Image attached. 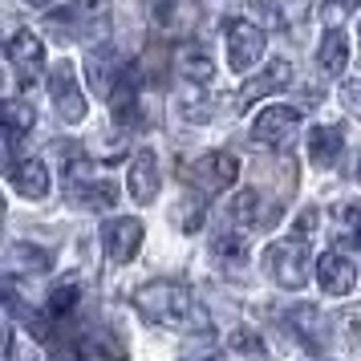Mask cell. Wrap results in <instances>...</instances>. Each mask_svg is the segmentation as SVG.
Wrapping results in <instances>:
<instances>
[{"label": "cell", "mask_w": 361, "mask_h": 361, "mask_svg": "<svg viewBox=\"0 0 361 361\" xmlns=\"http://www.w3.org/2000/svg\"><path fill=\"white\" fill-rule=\"evenodd\" d=\"M134 309L142 312L150 325H163V329H191L199 321L195 296L183 284H175V280H154L147 288H138L134 293Z\"/></svg>", "instance_id": "cell-1"}, {"label": "cell", "mask_w": 361, "mask_h": 361, "mask_svg": "<svg viewBox=\"0 0 361 361\" xmlns=\"http://www.w3.org/2000/svg\"><path fill=\"white\" fill-rule=\"evenodd\" d=\"M309 264H312V252H309V235L305 231H293L288 240H276L264 252V268L272 272V280L280 288H300L309 280Z\"/></svg>", "instance_id": "cell-2"}, {"label": "cell", "mask_w": 361, "mask_h": 361, "mask_svg": "<svg viewBox=\"0 0 361 361\" xmlns=\"http://www.w3.org/2000/svg\"><path fill=\"white\" fill-rule=\"evenodd\" d=\"M183 179L195 183L203 195L228 191L231 183L240 179V159H235V154H228V150H212V154L195 159V166H187V171H183Z\"/></svg>", "instance_id": "cell-3"}, {"label": "cell", "mask_w": 361, "mask_h": 361, "mask_svg": "<svg viewBox=\"0 0 361 361\" xmlns=\"http://www.w3.org/2000/svg\"><path fill=\"white\" fill-rule=\"evenodd\" d=\"M296 126H300V110H296V106H268V110H260L256 122H252V142L280 150V147L293 142Z\"/></svg>", "instance_id": "cell-4"}, {"label": "cell", "mask_w": 361, "mask_h": 361, "mask_svg": "<svg viewBox=\"0 0 361 361\" xmlns=\"http://www.w3.org/2000/svg\"><path fill=\"white\" fill-rule=\"evenodd\" d=\"M264 57V29L252 20H228V61L231 69H256Z\"/></svg>", "instance_id": "cell-5"}, {"label": "cell", "mask_w": 361, "mask_h": 361, "mask_svg": "<svg viewBox=\"0 0 361 361\" xmlns=\"http://www.w3.org/2000/svg\"><path fill=\"white\" fill-rule=\"evenodd\" d=\"M49 94H53V106L66 122H82L85 118V98H82V85H78V73L69 61L49 69Z\"/></svg>", "instance_id": "cell-6"}, {"label": "cell", "mask_w": 361, "mask_h": 361, "mask_svg": "<svg viewBox=\"0 0 361 361\" xmlns=\"http://www.w3.org/2000/svg\"><path fill=\"white\" fill-rule=\"evenodd\" d=\"M142 235H147V228H142V219H110L106 228H102V247H106V256L114 264H130L134 256H138V247H142Z\"/></svg>", "instance_id": "cell-7"}, {"label": "cell", "mask_w": 361, "mask_h": 361, "mask_svg": "<svg viewBox=\"0 0 361 361\" xmlns=\"http://www.w3.org/2000/svg\"><path fill=\"white\" fill-rule=\"evenodd\" d=\"M293 82V66L288 61H268V66H260V73L256 78H247L244 90H240V98H235V110H252L260 98H268V94H276V90H284V85Z\"/></svg>", "instance_id": "cell-8"}, {"label": "cell", "mask_w": 361, "mask_h": 361, "mask_svg": "<svg viewBox=\"0 0 361 361\" xmlns=\"http://www.w3.org/2000/svg\"><path fill=\"white\" fill-rule=\"evenodd\" d=\"M317 280H321V288H325L329 296H349L353 284H357V264L349 260L345 252L329 247L325 256L317 260Z\"/></svg>", "instance_id": "cell-9"}, {"label": "cell", "mask_w": 361, "mask_h": 361, "mask_svg": "<svg viewBox=\"0 0 361 361\" xmlns=\"http://www.w3.org/2000/svg\"><path fill=\"white\" fill-rule=\"evenodd\" d=\"M150 17L154 29H163V37H187L195 29L199 8L195 0H150Z\"/></svg>", "instance_id": "cell-10"}, {"label": "cell", "mask_w": 361, "mask_h": 361, "mask_svg": "<svg viewBox=\"0 0 361 361\" xmlns=\"http://www.w3.org/2000/svg\"><path fill=\"white\" fill-rule=\"evenodd\" d=\"M159 183H163V175H159V159H154V150H138V154L130 159V179H126L130 199L134 203H154Z\"/></svg>", "instance_id": "cell-11"}, {"label": "cell", "mask_w": 361, "mask_h": 361, "mask_svg": "<svg viewBox=\"0 0 361 361\" xmlns=\"http://www.w3.org/2000/svg\"><path fill=\"white\" fill-rule=\"evenodd\" d=\"M4 53H8V61L17 66L20 78H37V73H41V66H45V45H41V37L29 33V29H20V33L8 37Z\"/></svg>", "instance_id": "cell-12"}, {"label": "cell", "mask_w": 361, "mask_h": 361, "mask_svg": "<svg viewBox=\"0 0 361 361\" xmlns=\"http://www.w3.org/2000/svg\"><path fill=\"white\" fill-rule=\"evenodd\" d=\"M8 183H13V191L25 199H45L49 195V171L41 159H20V163L8 166Z\"/></svg>", "instance_id": "cell-13"}, {"label": "cell", "mask_w": 361, "mask_h": 361, "mask_svg": "<svg viewBox=\"0 0 361 361\" xmlns=\"http://www.w3.org/2000/svg\"><path fill=\"white\" fill-rule=\"evenodd\" d=\"M134 110H138V69H122L118 73L114 90H110V114H114V122H130Z\"/></svg>", "instance_id": "cell-14"}, {"label": "cell", "mask_w": 361, "mask_h": 361, "mask_svg": "<svg viewBox=\"0 0 361 361\" xmlns=\"http://www.w3.org/2000/svg\"><path fill=\"white\" fill-rule=\"evenodd\" d=\"M341 150H345L341 126H317V130H309V159L321 166V171L337 163V159H341Z\"/></svg>", "instance_id": "cell-15"}, {"label": "cell", "mask_w": 361, "mask_h": 361, "mask_svg": "<svg viewBox=\"0 0 361 361\" xmlns=\"http://www.w3.org/2000/svg\"><path fill=\"white\" fill-rule=\"evenodd\" d=\"M317 66L325 78H341L345 66H349V37L341 29H329L325 41H321V49H317Z\"/></svg>", "instance_id": "cell-16"}, {"label": "cell", "mask_w": 361, "mask_h": 361, "mask_svg": "<svg viewBox=\"0 0 361 361\" xmlns=\"http://www.w3.org/2000/svg\"><path fill=\"white\" fill-rule=\"evenodd\" d=\"M231 219L240 228H268L276 219V212H264L260 191H240V195L231 199Z\"/></svg>", "instance_id": "cell-17"}, {"label": "cell", "mask_w": 361, "mask_h": 361, "mask_svg": "<svg viewBox=\"0 0 361 361\" xmlns=\"http://www.w3.org/2000/svg\"><path fill=\"white\" fill-rule=\"evenodd\" d=\"M175 66H179V73L187 78V82H212V53L203 49V45H179V53H175Z\"/></svg>", "instance_id": "cell-18"}, {"label": "cell", "mask_w": 361, "mask_h": 361, "mask_svg": "<svg viewBox=\"0 0 361 361\" xmlns=\"http://www.w3.org/2000/svg\"><path fill=\"white\" fill-rule=\"evenodd\" d=\"M69 195H73V203L85 207V212H106V207H114L118 191H114V183H73Z\"/></svg>", "instance_id": "cell-19"}, {"label": "cell", "mask_w": 361, "mask_h": 361, "mask_svg": "<svg viewBox=\"0 0 361 361\" xmlns=\"http://www.w3.org/2000/svg\"><path fill=\"white\" fill-rule=\"evenodd\" d=\"M33 122H37V110L29 106V102H20V98H8V102H4V130H8V150L20 142V134H25V130H33Z\"/></svg>", "instance_id": "cell-20"}, {"label": "cell", "mask_w": 361, "mask_h": 361, "mask_svg": "<svg viewBox=\"0 0 361 361\" xmlns=\"http://www.w3.org/2000/svg\"><path fill=\"white\" fill-rule=\"evenodd\" d=\"M212 252L219 264H244L247 260V240L240 231H219L212 240Z\"/></svg>", "instance_id": "cell-21"}, {"label": "cell", "mask_w": 361, "mask_h": 361, "mask_svg": "<svg viewBox=\"0 0 361 361\" xmlns=\"http://www.w3.org/2000/svg\"><path fill=\"white\" fill-rule=\"evenodd\" d=\"M268 8H272V17H276V25H288V29H296V25H305L312 13V0H264Z\"/></svg>", "instance_id": "cell-22"}, {"label": "cell", "mask_w": 361, "mask_h": 361, "mask_svg": "<svg viewBox=\"0 0 361 361\" xmlns=\"http://www.w3.org/2000/svg\"><path fill=\"white\" fill-rule=\"evenodd\" d=\"M13 268H25V272H49L53 256L45 247H33V244H13Z\"/></svg>", "instance_id": "cell-23"}, {"label": "cell", "mask_w": 361, "mask_h": 361, "mask_svg": "<svg viewBox=\"0 0 361 361\" xmlns=\"http://www.w3.org/2000/svg\"><path fill=\"white\" fill-rule=\"evenodd\" d=\"M296 329H300V337L309 345H321V333H325V325H321V312L312 309V305H300V309H293V317H288Z\"/></svg>", "instance_id": "cell-24"}, {"label": "cell", "mask_w": 361, "mask_h": 361, "mask_svg": "<svg viewBox=\"0 0 361 361\" xmlns=\"http://www.w3.org/2000/svg\"><path fill=\"white\" fill-rule=\"evenodd\" d=\"M78 296H82V288H78V284H57V288L49 293V305H45V312H49L53 321H61V317H69V312H73Z\"/></svg>", "instance_id": "cell-25"}, {"label": "cell", "mask_w": 361, "mask_h": 361, "mask_svg": "<svg viewBox=\"0 0 361 361\" xmlns=\"http://www.w3.org/2000/svg\"><path fill=\"white\" fill-rule=\"evenodd\" d=\"M337 231H341L345 240H353V244L361 240V199L337 207Z\"/></svg>", "instance_id": "cell-26"}, {"label": "cell", "mask_w": 361, "mask_h": 361, "mask_svg": "<svg viewBox=\"0 0 361 361\" xmlns=\"http://www.w3.org/2000/svg\"><path fill=\"white\" fill-rule=\"evenodd\" d=\"M175 224H179V231H199L203 228V199H183L179 207H175Z\"/></svg>", "instance_id": "cell-27"}, {"label": "cell", "mask_w": 361, "mask_h": 361, "mask_svg": "<svg viewBox=\"0 0 361 361\" xmlns=\"http://www.w3.org/2000/svg\"><path fill=\"white\" fill-rule=\"evenodd\" d=\"M357 8V0H325V20H329V29H337L349 13Z\"/></svg>", "instance_id": "cell-28"}, {"label": "cell", "mask_w": 361, "mask_h": 361, "mask_svg": "<svg viewBox=\"0 0 361 361\" xmlns=\"http://www.w3.org/2000/svg\"><path fill=\"white\" fill-rule=\"evenodd\" d=\"M78 13H82L90 25H94V20H106L110 17V0H78Z\"/></svg>", "instance_id": "cell-29"}, {"label": "cell", "mask_w": 361, "mask_h": 361, "mask_svg": "<svg viewBox=\"0 0 361 361\" xmlns=\"http://www.w3.org/2000/svg\"><path fill=\"white\" fill-rule=\"evenodd\" d=\"M341 102H345V110H349V114L361 118V78H357V82H345L341 85Z\"/></svg>", "instance_id": "cell-30"}, {"label": "cell", "mask_w": 361, "mask_h": 361, "mask_svg": "<svg viewBox=\"0 0 361 361\" xmlns=\"http://www.w3.org/2000/svg\"><path fill=\"white\" fill-rule=\"evenodd\" d=\"M231 345H235V349H247V353H260V341H256V333H252V329H235Z\"/></svg>", "instance_id": "cell-31"}, {"label": "cell", "mask_w": 361, "mask_h": 361, "mask_svg": "<svg viewBox=\"0 0 361 361\" xmlns=\"http://www.w3.org/2000/svg\"><path fill=\"white\" fill-rule=\"evenodd\" d=\"M25 4H29V8H45V4H49V0H25Z\"/></svg>", "instance_id": "cell-32"}, {"label": "cell", "mask_w": 361, "mask_h": 361, "mask_svg": "<svg viewBox=\"0 0 361 361\" xmlns=\"http://www.w3.org/2000/svg\"><path fill=\"white\" fill-rule=\"evenodd\" d=\"M353 175H357V183H361V159H357V171H353Z\"/></svg>", "instance_id": "cell-33"}]
</instances>
